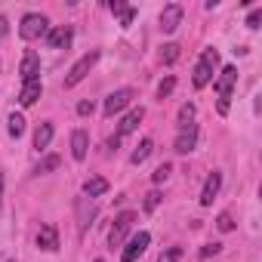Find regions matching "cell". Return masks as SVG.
I'll use <instances>...</instances> for the list:
<instances>
[{
	"label": "cell",
	"mask_w": 262,
	"mask_h": 262,
	"mask_svg": "<svg viewBox=\"0 0 262 262\" xmlns=\"http://www.w3.org/2000/svg\"><path fill=\"white\" fill-rule=\"evenodd\" d=\"M71 37H74V28H71V25H59V28L47 31V43H50V50H68Z\"/></svg>",
	"instance_id": "10"
},
{
	"label": "cell",
	"mask_w": 262,
	"mask_h": 262,
	"mask_svg": "<svg viewBox=\"0 0 262 262\" xmlns=\"http://www.w3.org/2000/svg\"><path fill=\"white\" fill-rule=\"evenodd\" d=\"M216 228H219L222 234L234 231V219H231V213H219V216H216Z\"/></svg>",
	"instance_id": "24"
},
{
	"label": "cell",
	"mask_w": 262,
	"mask_h": 262,
	"mask_svg": "<svg viewBox=\"0 0 262 262\" xmlns=\"http://www.w3.org/2000/svg\"><path fill=\"white\" fill-rule=\"evenodd\" d=\"M185 253H182V247H170V250H164L161 256H158V262H179Z\"/></svg>",
	"instance_id": "26"
},
{
	"label": "cell",
	"mask_w": 262,
	"mask_h": 262,
	"mask_svg": "<svg viewBox=\"0 0 262 262\" xmlns=\"http://www.w3.org/2000/svg\"><path fill=\"white\" fill-rule=\"evenodd\" d=\"M99 56H102L99 50H90L86 56H80V59L71 65V71H68V77H65V86H68V90H71V86H77V83H80V80H83V77H86V74L96 68Z\"/></svg>",
	"instance_id": "2"
},
{
	"label": "cell",
	"mask_w": 262,
	"mask_h": 262,
	"mask_svg": "<svg viewBox=\"0 0 262 262\" xmlns=\"http://www.w3.org/2000/svg\"><path fill=\"white\" fill-rule=\"evenodd\" d=\"M259 22H262V7H256V10L247 16V28H253V31H256V28H259Z\"/></svg>",
	"instance_id": "29"
},
{
	"label": "cell",
	"mask_w": 262,
	"mask_h": 262,
	"mask_svg": "<svg viewBox=\"0 0 262 262\" xmlns=\"http://www.w3.org/2000/svg\"><path fill=\"white\" fill-rule=\"evenodd\" d=\"M142 117H145V108H142V105H139V108H133L129 114H123V117H120V123H117V136L133 133V129L142 123Z\"/></svg>",
	"instance_id": "12"
},
{
	"label": "cell",
	"mask_w": 262,
	"mask_h": 262,
	"mask_svg": "<svg viewBox=\"0 0 262 262\" xmlns=\"http://www.w3.org/2000/svg\"><path fill=\"white\" fill-rule=\"evenodd\" d=\"M59 164H62V158H59V155H50V158H43V161L37 164V170H34V173H53Z\"/></svg>",
	"instance_id": "23"
},
{
	"label": "cell",
	"mask_w": 262,
	"mask_h": 262,
	"mask_svg": "<svg viewBox=\"0 0 262 262\" xmlns=\"http://www.w3.org/2000/svg\"><path fill=\"white\" fill-rule=\"evenodd\" d=\"M40 93H43V83H40V80H28V83H22V90H19V105H22V108L34 105V102L40 99Z\"/></svg>",
	"instance_id": "14"
},
{
	"label": "cell",
	"mask_w": 262,
	"mask_h": 262,
	"mask_svg": "<svg viewBox=\"0 0 262 262\" xmlns=\"http://www.w3.org/2000/svg\"><path fill=\"white\" fill-rule=\"evenodd\" d=\"M158 204H161V194H158V191H151V194H145V210H148V213H151V210H155Z\"/></svg>",
	"instance_id": "30"
},
{
	"label": "cell",
	"mask_w": 262,
	"mask_h": 262,
	"mask_svg": "<svg viewBox=\"0 0 262 262\" xmlns=\"http://www.w3.org/2000/svg\"><path fill=\"white\" fill-rule=\"evenodd\" d=\"M216 65H219V53H216V50H204V53H201V59H198V65H194L191 83H194L198 90H201V86H207V83L213 80Z\"/></svg>",
	"instance_id": "1"
},
{
	"label": "cell",
	"mask_w": 262,
	"mask_h": 262,
	"mask_svg": "<svg viewBox=\"0 0 262 262\" xmlns=\"http://www.w3.org/2000/svg\"><path fill=\"white\" fill-rule=\"evenodd\" d=\"M7 31H10V22H7V16H0V40L7 37Z\"/></svg>",
	"instance_id": "33"
},
{
	"label": "cell",
	"mask_w": 262,
	"mask_h": 262,
	"mask_svg": "<svg viewBox=\"0 0 262 262\" xmlns=\"http://www.w3.org/2000/svg\"><path fill=\"white\" fill-rule=\"evenodd\" d=\"M194 145H198V126H194V123H188V126H182V129H179V136H176L173 148H176L179 155H188V151H194Z\"/></svg>",
	"instance_id": "9"
},
{
	"label": "cell",
	"mask_w": 262,
	"mask_h": 262,
	"mask_svg": "<svg viewBox=\"0 0 262 262\" xmlns=\"http://www.w3.org/2000/svg\"><path fill=\"white\" fill-rule=\"evenodd\" d=\"M117 145H120V136H111L108 139V151H117Z\"/></svg>",
	"instance_id": "34"
},
{
	"label": "cell",
	"mask_w": 262,
	"mask_h": 262,
	"mask_svg": "<svg viewBox=\"0 0 262 262\" xmlns=\"http://www.w3.org/2000/svg\"><path fill=\"white\" fill-rule=\"evenodd\" d=\"M136 16H139V13H136V7H123V10L117 13V19H120V28H129V25L136 22Z\"/></svg>",
	"instance_id": "22"
},
{
	"label": "cell",
	"mask_w": 262,
	"mask_h": 262,
	"mask_svg": "<svg viewBox=\"0 0 262 262\" xmlns=\"http://www.w3.org/2000/svg\"><path fill=\"white\" fill-rule=\"evenodd\" d=\"M133 222H136V213H133V210L117 213V216H114V225H111V231H108V247H120L123 237L129 234V228H133Z\"/></svg>",
	"instance_id": "4"
},
{
	"label": "cell",
	"mask_w": 262,
	"mask_h": 262,
	"mask_svg": "<svg viewBox=\"0 0 262 262\" xmlns=\"http://www.w3.org/2000/svg\"><path fill=\"white\" fill-rule=\"evenodd\" d=\"M191 117H194V105H191V102H185V105L179 108V129H182V126H188V123H191Z\"/></svg>",
	"instance_id": "25"
},
{
	"label": "cell",
	"mask_w": 262,
	"mask_h": 262,
	"mask_svg": "<svg viewBox=\"0 0 262 262\" xmlns=\"http://www.w3.org/2000/svg\"><path fill=\"white\" fill-rule=\"evenodd\" d=\"M234 83H237V68H234V65H225V68H222V74H219V80H216V93H219V114H225V111H228V99H231Z\"/></svg>",
	"instance_id": "3"
},
{
	"label": "cell",
	"mask_w": 262,
	"mask_h": 262,
	"mask_svg": "<svg viewBox=\"0 0 262 262\" xmlns=\"http://www.w3.org/2000/svg\"><path fill=\"white\" fill-rule=\"evenodd\" d=\"M50 142H53V123L43 120V123L37 126V133H34V148H37V151H47Z\"/></svg>",
	"instance_id": "17"
},
{
	"label": "cell",
	"mask_w": 262,
	"mask_h": 262,
	"mask_svg": "<svg viewBox=\"0 0 262 262\" xmlns=\"http://www.w3.org/2000/svg\"><path fill=\"white\" fill-rule=\"evenodd\" d=\"M136 99V93L129 90V86H123V90H114L108 99H105V105H102V111H105V117H114V114H120L129 102Z\"/></svg>",
	"instance_id": "6"
},
{
	"label": "cell",
	"mask_w": 262,
	"mask_h": 262,
	"mask_svg": "<svg viewBox=\"0 0 262 262\" xmlns=\"http://www.w3.org/2000/svg\"><path fill=\"white\" fill-rule=\"evenodd\" d=\"M151 151H155V142H151V139H142V142H139V148L129 155V164H136V167H139V164H145V161L151 158Z\"/></svg>",
	"instance_id": "19"
},
{
	"label": "cell",
	"mask_w": 262,
	"mask_h": 262,
	"mask_svg": "<svg viewBox=\"0 0 262 262\" xmlns=\"http://www.w3.org/2000/svg\"><path fill=\"white\" fill-rule=\"evenodd\" d=\"M47 31H50V22H47V16H40V13H28V16L22 19V25H19L22 40H37V37H43Z\"/></svg>",
	"instance_id": "5"
},
{
	"label": "cell",
	"mask_w": 262,
	"mask_h": 262,
	"mask_svg": "<svg viewBox=\"0 0 262 262\" xmlns=\"http://www.w3.org/2000/svg\"><path fill=\"white\" fill-rule=\"evenodd\" d=\"M0 201H4V170H0Z\"/></svg>",
	"instance_id": "35"
},
{
	"label": "cell",
	"mask_w": 262,
	"mask_h": 262,
	"mask_svg": "<svg viewBox=\"0 0 262 262\" xmlns=\"http://www.w3.org/2000/svg\"><path fill=\"white\" fill-rule=\"evenodd\" d=\"M176 59H179V47H176V43H164V47H161V62H164V65H173Z\"/></svg>",
	"instance_id": "21"
},
{
	"label": "cell",
	"mask_w": 262,
	"mask_h": 262,
	"mask_svg": "<svg viewBox=\"0 0 262 262\" xmlns=\"http://www.w3.org/2000/svg\"><path fill=\"white\" fill-rule=\"evenodd\" d=\"M19 77H22V83L40 80V59H37V53H25V59L19 65Z\"/></svg>",
	"instance_id": "11"
},
{
	"label": "cell",
	"mask_w": 262,
	"mask_h": 262,
	"mask_svg": "<svg viewBox=\"0 0 262 262\" xmlns=\"http://www.w3.org/2000/svg\"><path fill=\"white\" fill-rule=\"evenodd\" d=\"M219 250H222V244H207V247L201 250V259H207V256H216Z\"/></svg>",
	"instance_id": "31"
},
{
	"label": "cell",
	"mask_w": 262,
	"mask_h": 262,
	"mask_svg": "<svg viewBox=\"0 0 262 262\" xmlns=\"http://www.w3.org/2000/svg\"><path fill=\"white\" fill-rule=\"evenodd\" d=\"M173 90H176V77H164V80H161V86H158V99H167Z\"/></svg>",
	"instance_id": "27"
},
{
	"label": "cell",
	"mask_w": 262,
	"mask_h": 262,
	"mask_svg": "<svg viewBox=\"0 0 262 262\" xmlns=\"http://www.w3.org/2000/svg\"><path fill=\"white\" fill-rule=\"evenodd\" d=\"M182 16H185L182 4H167L164 13H161V31H164V34H173V31L182 25Z\"/></svg>",
	"instance_id": "8"
},
{
	"label": "cell",
	"mask_w": 262,
	"mask_h": 262,
	"mask_svg": "<svg viewBox=\"0 0 262 262\" xmlns=\"http://www.w3.org/2000/svg\"><path fill=\"white\" fill-rule=\"evenodd\" d=\"M170 173H173V167H170V164H161V167L151 173V179H155V182H167V179H170Z\"/></svg>",
	"instance_id": "28"
},
{
	"label": "cell",
	"mask_w": 262,
	"mask_h": 262,
	"mask_svg": "<svg viewBox=\"0 0 262 262\" xmlns=\"http://www.w3.org/2000/svg\"><path fill=\"white\" fill-rule=\"evenodd\" d=\"M90 151V136H86V129H74L71 133V158L74 161H83Z\"/></svg>",
	"instance_id": "16"
},
{
	"label": "cell",
	"mask_w": 262,
	"mask_h": 262,
	"mask_svg": "<svg viewBox=\"0 0 262 262\" xmlns=\"http://www.w3.org/2000/svg\"><path fill=\"white\" fill-rule=\"evenodd\" d=\"M219 188H222V173H219V170H213V173L207 176V182H204L201 204H204V207H210V204H213V198L219 194Z\"/></svg>",
	"instance_id": "13"
},
{
	"label": "cell",
	"mask_w": 262,
	"mask_h": 262,
	"mask_svg": "<svg viewBox=\"0 0 262 262\" xmlns=\"http://www.w3.org/2000/svg\"><path fill=\"white\" fill-rule=\"evenodd\" d=\"M37 247L47 250V253L59 250V231H56V225H40V231H37Z\"/></svg>",
	"instance_id": "15"
},
{
	"label": "cell",
	"mask_w": 262,
	"mask_h": 262,
	"mask_svg": "<svg viewBox=\"0 0 262 262\" xmlns=\"http://www.w3.org/2000/svg\"><path fill=\"white\" fill-rule=\"evenodd\" d=\"M77 114H80V117L93 114V102H77Z\"/></svg>",
	"instance_id": "32"
},
{
	"label": "cell",
	"mask_w": 262,
	"mask_h": 262,
	"mask_svg": "<svg viewBox=\"0 0 262 262\" xmlns=\"http://www.w3.org/2000/svg\"><path fill=\"white\" fill-rule=\"evenodd\" d=\"M7 123H10L7 129H10V136H13V139H19V136L25 133V117H22V114H16V111H13V114L7 117Z\"/></svg>",
	"instance_id": "20"
},
{
	"label": "cell",
	"mask_w": 262,
	"mask_h": 262,
	"mask_svg": "<svg viewBox=\"0 0 262 262\" xmlns=\"http://www.w3.org/2000/svg\"><path fill=\"white\" fill-rule=\"evenodd\" d=\"M148 244H151V234H148V231L133 234V237H129V244L123 247V253H120V262H136V259L148 250Z\"/></svg>",
	"instance_id": "7"
},
{
	"label": "cell",
	"mask_w": 262,
	"mask_h": 262,
	"mask_svg": "<svg viewBox=\"0 0 262 262\" xmlns=\"http://www.w3.org/2000/svg\"><path fill=\"white\" fill-rule=\"evenodd\" d=\"M96 262H102V259H96Z\"/></svg>",
	"instance_id": "36"
},
{
	"label": "cell",
	"mask_w": 262,
	"mask_h": 262,
	"mask_svg": "<svg viewBox=\"0 0 262 262\" xmlns=\"http://www.w3.org/2000/svg\"><path fill=\"white\" fill-rule=\"evenodd\" d=\"M105 191H108V179H102V176H93V179L83 182V194L86 198H102Z\"/></svg>",
	"instance_id": "18"
}]
</instances>
